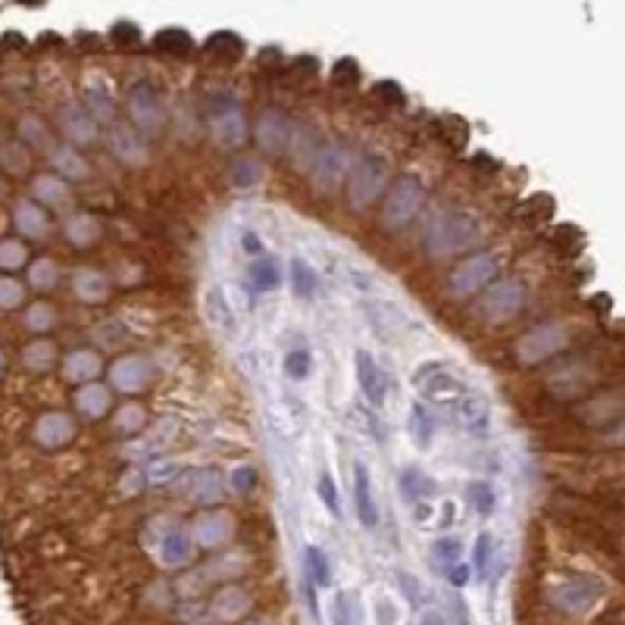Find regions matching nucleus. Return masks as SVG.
I'll use <instances>...</instances> for the list:
<instances>
[{"mask_svg":"<svg viewBox=\"0 0 625 625\" xmlns=\"http://www.w3.org/2000/svg\"><path fill=\"white\" fill-rule=\"evenodd\" d=\"M13 225L25 235V241H41L50 232L47 210L38 207L35 200H19L16 210H13Z\"/></svg>","mask_w":625,"mask_h":625,"instance_id":"aec40b11","label":"nucleus"},{"mask_svg":"<svg viewBox=\"0 0 625 625\" xmlns=\"http://www.w3.org/2000/svg\"><path fill=\"white\" fill-rule=\"evenodd\" d=\"M547 244H551L560 257H576L579 250L585 248V232L579 229V225H572V223H560V225H553Z\"/></svg>","mask_w":625,"mask_h":625,"instance_id":"c85d7f7f","label":"nucleus"},{"mask_svg":"<svg viewBox=\"0 0 625 625\" xmlns=\"http://www.w3.org/2000/svg\"><path fill=\"white\" fill-rule=\"evenodd\" d=\"M460 553H463V545H460V538H441L432 545V557L438 560V563H457Z\"/></svg>","mask_w":625,"mask_h":625,"instance_id":"864d4df0","label":"nucleus"},{"mask_svg":"<svg viewBox=\"0 0 625 625\" xmlns=\"http://www.w3.org/2000/svg\"><path fill=\"white\" fill-rule=\"evenodd\" d=\"M451 416L466 426L469 432H488V422H491V407L485 397H478L476 391H466L457 403L451 407Z\"/></svg>","mask_w":625,"mask_h":625,"instance_id":"a211bd4d","label":"nucleus"},{"mask_svg":"<svg viewBox=\"0 0 625 625\" xmlns=\"http://www.w3.org/2000/svg\"><path fill=\"white\" fill-rule=\"evenodd\" d=\"M248 282L254 291L266 294V291H275L282 285V273H279V263L269 260V257H260L257 263H250L248 269Z\"/></svg>","mask_w":625,"mask_h":625,"instance_id":"7c9ffc66","label":"nucleus"},{"mask_svg":"<svg viewBox=\"0 0 625 625\" xmlns=\"http://www.w3.org/2000/svg\"><path fill=\"white\" fill-rule=\"evenodd\" d=\"M4 366H6V359H4V353H0V372H4Z\"/></svg>","mask_w":625,"mask_h":625,"instance_id":"338daca9","label":"nucleus"},{"mask_svg":"<svg viewBox=\"0 0 625 625\" xmlns=\"http://www.w3.org/2000/svg\"><path fill=\"white\" fill-rule=\"evenodd\" d=\"M313 372V353L307 351V347H298V351H291L285 357V376L294 378V382H304V378H310Z\"/></svg>","mask_w":625,"mask_h":625,"instance_id":"37998d69","label":"nucleus"},{"mask_svg":"<svg viewBox=\"0 0 625 625\" xmlns=\"http://www.w3.org/2000/svg\"><path fill=\"white\" fill-rule=\"evenodd\" d=\"M357 382H359V391L366 394V401L382 407L384 397H388V378H384L382 366H378L366 351H357Z\"/></svg>","mask_w":625,"mask_h":625,"instance_id":"dca6fc26","label":"nucleus"},{"mask_svg":"<svg viewBox=\"0 0 625 625\" xmlns=\"http://www.w3.org/2000/svg\"><path fill=\"white\" fill-rule=\"evenodd\" d=\"M566 344H570V334H566V328H560V325H538L535 332H528L526 338L516 344V357H519V363L535 366V363H545V359H551L553 353H560Z\"/></svg>","mask_w":625,"mask_h":625,"instance_id":"1a4fd4ad","label":"nucleus"},{"mask_svg":"<svg viewBox=\"0 0 625 625\" xmlns=\"http://www.w3.org/2000/svg\"><path fill=\"white\" fill-rule=\"evenodd\" d=\"M416 391H419L422 401L435 403V407H441L444 413H451V407L460 401V397L469 391V384L463 382V378L457 376L453 369H447L444 363H428V366H419V372H416L413 378Z\"/></svg>","mask_w":625,"mask_h":625,"instance_id":"20e7f679","label":"nucleus"},{"mask_svg":"<svg viewBox=\"0 0 625 625\" xmlns=\"http://www.w3.org/2000/svg\"><path fill=\"white\" fill-rule=\"evenodd\" d=\"M150 376H154V366H150L148 357L141 353H129V357H119L110 369V382L116 391L122 394H138L150 384Z\"/></svg>","mask_w":625,"mask_h":625,"instance_id":"9b49d317","label":"nucleus"},{"mask_svg":"<svg viewBox=\"0 0 625 625\" xmlns=\"http://www.w3.org/2000/svg\"><path fill=\"white\" fill-rule=\"evenodd\" d=\"M401 491H403V497H407V501L416 503V501H422L428 491H435V482H428L419 469H407L401 476Z\"/></svg>","mask_w":625,"mask_h":625,"instance_id":"79ce46f5","label":"nucleus"},{"mask_svg":"<svg viewBox=\"0 0 625 625\" xmlns=\"http://www.w3.org/2000/svg\"><path fill=\"white\" fill-rule=\"evenodd\" d=\"M54 363H56V347H54V341H47V338H35L31 344H25V351H22V366L29 372H50L54 369Z\"/></svg>","mask_w":625,"mask_h":625,"instance_id":"bb28decb","label":"nucleus"},{"mask_svg":"<svg viewBox=\"0 0 625 625\" xmlns=\"http://www.w3.org/2000/svg\"><path fill=\"white\" fill-rule=\"evenodd\" d=\"M25 300V285L10 275H0V310H16Z\"/></svg>","mask_w":625,"mask_h":625,"instance_id":"a18cd8bd","label":"nucleus"},{"mask_svg":"<svg viewBox=\"0 0 625 625\" xmlns=\"http://www.w3.org/2000/svg\"><path fill=\"white\" fill-rule=\"evenodd\" d=\"M553 213H557V198L547 191H538V194H528L526 200L516 204L513 219H516V225H522V229H541V225L551 223Z\"/></svg>","mask_w":625,"mask_h":625,"instance_id":"4468645a","label":"nucleus"},{"mask_svg":"<svg viewBox=\"0 0 625 625\" xmlns=\"http://www.w3.org/2000/svg\"><path fill=\"white\" fill-rule=\"evenodd\" d=\"M104 372V359H100L97 351H91V347H79V351L66 353V359H63V376L69 378L72 384H91L97 382V376Z\"/></svg>","mask_w":625,"mask_h":625,"instance_id":"2eb2a0df","label":"nucleus"},{"mask_svg":"<svg viewBox=\"0 0 625 625\" xmlns=\"http://www.w3.org/2000/svg\"><path fill=\"white\" fill-rule=\"evenodd\" d=\"M232 175H235V185L248 188V185H257V182L263 179V166H260V160L241 156V160L235 163V169H232Z\"/></svg>","mask_w":625,"mask_h":625,"instance_id":"49530a36","label":"nucleus"},{"mask_svg":"<svg viewBox=\"0 0 625 625\" xmlns=\"http://www.w3.org/2000/svg\"><path fill=\"white\" fill-rule=\"evenodd\" d=\"M166 560H185L188 557V541L182 538V535H175V538L166 541Z\"/></svg>","mask_w":625,"mask_h":625,"instance_id":"680f3d73","label":"nucleus"},{"mask_svg":"<svg viewBox=\"0 0 625 625\" xmlns=\"http://www.w3.org/2000/svg\"><path fill=\"white\" fill-rule=\"evenodd\" d=\"M491 547H494V541H491L488 532H482L476 538V576L485 579L488 576V563H491Z\"/></svg>","mask_w":625,"mask_h":625,"instance_id":"13d9d810","label":"nucleus"},{"mask_svg":"<svg viewBox=\"0 0 625 625\" xmlns=\"http://www.w3.org/2000/svg\"><path fill=\"white\" fill-rule=\"evenodd\" d=\"M447 579H451L457 588H463V585L469 582V570H466V566H460V563H453V570H447Z\"/></svg>","mask_w":625,"mask_h":625,"instance_id":"e2e57ef3","label":"nucleus"},{"mask_svg":"<svg viewBox=\"0 0 625 625\" xmlns=\"http://www.w3.org/2000/svg\"><path fill=\"white\" fill-rule=\"evenodd\" d=\"M388 175H391V169H388V160H384L382 154L369 150V154L359 156L357 166H353L351 175H347V200H351V207L366 210V207L384 191Z\"/></svg>","mask_w":625,"mask_h":625,"instance_id":"7ed1b4c3","label":"nucleus"},{"mask_svg":"<svg viewBox=\"0 0 625 625\" xmlns=\"http://www.w3.org/2000/svg\"><path fill=\"white\" fill-rule=\"evenodd\" d=\"M372 97L382 100V104H388V106H401L407 94H403V88L397 85V81L384 79V81H376V85H372Z\"/></svg>","mask_w":625,"mask_h":625,"instance_id":"3c124183","label":"nucleus"},{"mask_svg":"<svg viewBox=\"0 0 625 625\" xmlns=\"http://www.w3.org/2000/svg\"><path fill=\"white\" fill-rule=\"evenodd\" d=\"M332 81L334 85H357L359 81V63L351 60V56H341L332 66Z\"/></svg>","mask_w":625,"mask_h":625,"instance_id":"8fccbe9b","label":"nucleus"},{"mask_svg":"<svg viewBox=\"0 0 625 625\" xmlns=\"http://www.w3.org/2000/svg\"><path fill=\"white\" fill-rule=\"evenodd\" d=\"M25 263H29V248H25V241H19V238H6V241H0V269L16 273V269H22Z\"/></svg>","mask_w":625,"mask_h":625,"instance_id":"ea45409f","label":"nucleus"},{"mask_svg":"<svg viewBox=\"0 0 625 625\" xmlns=\"http://www.w3.org/2000/svg\"><path fill=\"white\" fill-rule=\"evenodd\" d=\"M31 200H35L38 207H44V210H66L69 204H72V188H69V182H63L60 175H38L35 182H31Z\"/></svg>","mask_w":625,"mask_h":625,"instance_id":"f3484780","label":"nucleus"},{"mask_svg":"<svg viewBox=\"0 0 625 625\" xmlns=\"http://www.w3.org/2000/svg\"><path fill=\"white\" fill-rule=\"evenodd\" d=\"M229 526H232V519H229V516H223V513L204 516V519L198 522V541L204 545L207 535H210V532H219L225 538V535H229Z\"/></svg>","mask_w":625,"mask_h":625,"instance_id":"6e6d98bb","label":"nucleus"},{"mask_svg":"<svg viewBox=\"0 0 625 625\" xmlns=\"http://www.w3.org/2000/svg\"><path fill=\"white\" fill-rule=\"evenodd\" d=\"M25 150H29L25 144H6V148L0 150L6 173H25V169H29V154H25Z\"/></svg>","mask_w":625,"mask_h":625,"instance_id":"09e8293b","label":"nucleus"},{"mask_svg":"<svg viewBox=\"0 0 625 625\" xmlns=\"http://www.w3.org/2000/svg\"><path fill=\"white\" fill-rule=\"evenodd\" d=\"M56 325V310L44 300H35L31 307H25V328L31 334H44Z\"/></svg>","mask_w":625,"mask_h":625,"instance_id":"4c0bfd02","label":"nucleus"},{"mask_svg":"<svg viewBox=\"0 0 625 625\" xmlns=\"http://www.w3.org/2000/svg\"><path fill=\"white\" fill-rule=\"evenodd\" d=\"M482 238V225H478V216L469 210H447L428 225L426 232V254L435 257V260H444V257L463 254L472 244Z\"/></svg>","mask_w":625,"mask_h":625,"instance_id":"f257e3e1","label":"nucleus"},{"mask_svg":"<svg viewBox=\"0 0 625 625\" xmlns=\"http://www.w3.org/2000/svg\"><path fill=\"white\" fill-rule=\"evenodd\" d=\"M291 285H294V294L300 300H310L319 288V275L313 273V266L300 257H291Z\"/></svg>","mask_w":625,"mask_h":625,"instance_id":"f704fd0d","label":"nucleus"},{"mask_svg":"<svg viewBox=\"0 0 625 625\" xmlns=\"http://www.w3.org/2000/svg\"><path fill=\"white\" fill-rule=\"evenodd\" d=\"M141 426H144V410L138 407V403H125V407L119 410V416H116V428H119V432H125V435H131V432H138Z\"/></svg>","mask_w":625,"mask_h":625,"instance_id":"603ef678","label":"nucleus"},{"mask_svg":"<svg viewBox=\"0 0 625 625\" xmlns=\"http://www.w3.org/2000/svg\"><path fill=\"white\" fill-rule=\"evenodd\" d=\"M210 131L219 148H241L248 138V119L235 94H216L210 100Z\"/></svg>","mask_w":625,"mask_h":625,"instance_id":"0eeeda50","label":"nucleus"},{"mask_svg":"<svg viewBox=\"0 0 625 625\" xmlns=\"http://www.w3.org/2000/svg\"><path fill=\"white\" fill-rule=\"evenodd\" d=\"M60 131L66 135V141L72 144V148H85V144L97 141V125H94L91 113H88L85 106H79V104L63 106Z\"/></svg>","mask_w":625,"mask_h":625,"instance_id":"ddd939ff","label":"nucleus"},{"mask_svg":"<svg viewBox=\"0 0 625 625\" xmlns=\"http://www.w3.org/2000/svg\"><path fill=\"white\" fill-rule=\"evenodd\" d=\"M50 166L54 175H60L63 182H81L91 175V163L81 156V150H75L72 144H63V148H50Z\"/></svg>","mask_w":625,"mask_h":625,"instance_id":"6ab92c4d","label":"nucleus"},{"mask_svg":"<svg viewBox=\"0 0 625 625\" xmlns=\"http://www.w3.org/2000/svg\"><path fill=\"white\" fill-rule=\"evenodd\" d=\"M31 438L44 447V451H60L69 441L75 438V419L63 410H54V413L38 416L35 428H31Z\"/></svg>","mask_w":625,"mask_h":625,"instance_id":"f8f14e48","label":"nucleus"},{"mask_svg":"<svg viewBox=\"0 0 625 625\" xmlns=\"http://www.w3.org/2000/svg\"><path fill=\"white\" fill-rule=\"evenodd\" d=\"M419 625H444V620H441L438 613H426V616H422Z\"/></svg>","mask_w":625,"mask_h":625,"instance_id":"69168bd1","label":"nucleus"},{"mask_svg":"<svg viewBox=\"0 0 625 625\" xmlns=\"http://www.w3.org/2000/svg\"><path fill=\"white\" fill-rule=\"evenodd\" d=\"M501 269H503V257L497 254V250L476 254L453 269L451 279H447V291H451L453 298H472V294L482 291L485 285H491V282L501 275Z\"/></svg>","mask_w":625,"mask_h":625,"instance_id":"39448f33","label":"nucleus"},{"mask_svg":"<svg viewBox=\"0 0 625 625\" xmlns=\"http://www.w3.org/2000/svg\"><path fill=\"white\" fill-rule=\"evenodd\" d=\"M332 620L334 625H351V597L347 595H338V601L332 607Z\"/></svg>","mask_w":625,"mask_h":625,"instance_id":"052dcab7","label":"nucleus"},{"mask_svg":"<svg viewBox=\"0 0 625 625\" xmlns=\"http://www.w3.org/2000/svg\"><path fill=\"white\" fill-rule=\"evenodd\" d=\"M110 38L116 47H135V44H141V29H138L135 22H116Z\"/></svg>","mask_w":625,"mask_h":625,"instance_id":"5fc2aeb1","label":"nucleus"},{"mask_svg":"<svg viewBox=\"0 0 625 625\" xmlns=\"http://www.w3.org/2000/svg\"><path fill=\"white\" fill-rule=\"evenodd\" d=\"M85 110L91 113L94 122H97V119L110 122L113 110H116V104H113V94L106 91V88H100L97 81H91V85L85 88Z\"/></svg>","mask_w":625,"mask_h":625,"instance_id":"72a5a7b5","label":"nucleus"},{"mask_svg":"<svg viewBox=\"0 0 625 625\" xmlns=\"http://www.w3.org/2000/svg\"><path fill=\"white\" fill-rule=\"evenodd\" d=\"M316 494H319V501L328 507V513L332 516H341V503H338V488H334V478L332 472H322L319 482H316Z\"/></svg>","mask_w":625,"mask_h":625,"instance_id":"de8ad7c7","label":"nucleus"},{"mask_svg":"<svg viewBox=\"0 0 625 625\" xmlns=\"http://www.w3.org/2000/svg\"><path fill=\"white\" fill-rule=\"evenodd\" d=\"M244 250H248V254H254V257H263V241L260 238L254 235V232H244Z\"/></svg>","mask_w":625,"mask_h":625,"instance_id":"0e129e2a","label":"nucleus"},{"mask_svg":"<svg viewBox=\"0 0 625 625\" xmlns=\"http://www.w3.org/2000/svg\"><path fill=\"white\" fill-rule=\"evenodd\" d=\"M56 282H60V269H56L54 260L41 257V260L29 263V285L35 288V291H50Z\"/></svg>","mask_w":625,"mask_h":625,"instance_id":"e433bc0d","label":"nucleus"},{"mask_svg":"<svg viewBox=\"0 0 625 625\" xmlns=\"http://www.w3.org/2000/svg\"><path fill=\"white\" fill-rule=\"evenodd\" d=\"M353 507H357L359 526L363 528H376L378 513H376V497H372V485H369V469L366 463H353Z\"/></svg>","mask_w":625,"mask_h":625,"instance_id":"412c9836","label":"nucleus"},{"mask_svg":"<svg viewBox=\"0 0 625 625\" xmlns=\"http://www.w3.org/2000/svg\"><path fill=\"white\" fill-rule=\"evenodd\" d=\"M19 138L25 148H47V125L38 116H22L19 122Z\"/></svg>","mask_w":625,"mask_h":625,"instance_id":"c03bdc74","label":"nucleus"},{"mask_svg":"<svg viewBox=\"0 0 625 625\" xmlns=\"http://www.w3.org/2000/svg\"><path fill=\"white\" fill-rule=\"evenodd\" d=\"M204 54L210 56V60H229V63H235L238 56L244 54V41L235 35V31H216V35L207 38Z\"/></svg>","mask_w":625,"mask_h":625,"instance_id":"cd10ccee","label":"nucleus"},{"mask_svg":"<svg viewBox=\"0 0 625 625\" xmlns=\"http://www.w3.org/2000/svg\"><path fill=\"white\" fill-rule=\"evenodd\" d=\"M441 138H444L447 144H451L453 150H466L469 148V125H466V119L460 116H441Z\"/></svg>","mask_w":625,"mask_h":625,"instance_id":"58836bf2","label":"nucleus"},{"mask_svg":"<svg viewBox=\"0 0 625 625\" xmlns=\"http://www.w3.org/2000/svg\"><path fill=\"white\" fill-rule=\"evenodd\" d=\"M154 47L160 50V54H179V56H185V54H191L194 50V38L188 35L185 29H163V31H156L154 35Z\"/></svg>","mask_w":625,"mask_h":625,"instance_id":"473e14b6","label":"nucleus"},{"mask_svg":"<svg viewBox=\"0 0 625 625\" xmlns=\"http://www.w3.org/2000/svg\"><path fill=\"white\" fill-rule=\"evenodd\" d=\"M426 200V185L419 182V175H401L391 185L388 198L382 207V223L384 229H403L407 223H413V216L422 210Z\"/></svg>","mask_w":625,"mask_h":625,"instance_id":"423d86ee","label":"nucleus"},{"mask_svg":"<svg viewBox=\"0 0 625 625\" xmlns=\"http://www.w3.org/2000/svg\"><path fill=\"white\" fill-rule=\"evenodd\" d=\"M110 148L113 154L119 156L122 163H131V166H138V163H144V144H141V135H138L131 125L125 122H113L110 125Z\"/></svg>","mask_w":625,"mask_h":625,"instance_id":"4be33fe9","label":"nucleus"},{"mask_svg":"<svg viewBox=\"0 0 625 625\" xmlns=\"http://www.w3.org/2000/svg\"><path fill=\"white\" fill-rule=\"evenodd\" d=\"M204 316H207V322H210V325H216V328H223V332L235 334L238 319H235V313H232L229 300H225V294L219 291V288H210V291H207V298H204Z\"/></svg>","mask_w":625,"mask_h":625,"instance_id":"393cba45","label":"nucleus"},{"mask_svg":"<svg viewBox=\"0 0 625 625\" xmlns=\"http://www.w3.org/2000/svg\"><path fill=\"white\" fill-rule=\"evenodd\" d=\"M66 238H69V244H75V248H91V244L100 238V223L91 216V213H75V216L66 223Z\"/></svg>","mask_w":625,"mask_h":625,"instance_id":"c756f323","label":"nucleus"},{"mask_svg":"<svg viewBox=\"0 0 625 625\" xmlns=\"http://www.w3.org/2000/svg\"><path fill=\"white\" fill-rule=\"evenodd\" d=\"M194 491H198V497H200L204 503L216 501V497H219V476H216L213 469L198 472V485H194Z\"/></svg>","mask_w":625,"mask_h":625,"instance_id":"4d7b16f0","label":"nucleus"},{"mask_svg":"<svg viewBox=\"0 0 625 625\" xmlns=\"http://www.w3.org/2000/svg\"><path fill=\"white\" fill-rule=\"evenodd\" d=\"M526 304V285L519 279H501L482 294L476 313L482 316V322L488 325H501V322H510L516 313Z\"/></svg>","mask_w":625,"mask_h":625,"instance_id":"6e6552de","label":"nucleus"},{"mask_svg":"<svg viewBox=\"0 0 625 625\" xmlns=\"http://www.w3.org/2000/svg\"><path fill=\"white\" fill-rule=\"evenodd\" d=\"M466 497H469L472 510H476V513H482V516H488L491 510H494V503H497V494H494V488H491L488 482H469V485H466Z\"/></svg>","mask_w":625,"mask_h":625,"instance_id":"a19ab883","label":"nucleus"},{"mask_svg":"<svg viewBox=\"0 0 625 625\" xmlns=\"http://www.w3.org/2000/svg\"><path fill=\"white\" fill-rule=\"evenodd\" d=\"M344 175V154L338 148H322L316 154V166H313V179L319 191H334V185Z\"/></svg>","mask_w":625,"mask_h":625,"instance_id":"5701e85b","label":"nucleus"},{"mask_svg":"<svg viewBox=\"0 0 625 625\" xmlns=\"http://www.w3.org/2000/svg\"><path fill=\"white\" fill-rule=\"evenodd\" d=\"M254 138L263 150L282 154L288 148V141H291V119H288V113L279 110V106H266L254 122Z\"/></svg>","mask_w":625,"mask_h":625,"instance_id":"9d476101","label":"nucleus"},{"mask_svg":"<svg viewBox=\"0 0 625 625\" xmlns=\"http://www.w3.org/2000/svg\"><path fill=\"white\" fill-rule=\"evenodd\" d=\"M72 291H75V298L85 300V304H100V300L106 298V291H110V282L100 273H94V269H81L72 279Z\"/></svg>","mask_w":625,"mask_h":625,"instance_id":"a878e982","label":"nucleus"},{"mask_svg":"<svg viewBox=\"0 0 625 625\" xmlns=\"http://www.w3.org/2000/svg\"><path fill=\"white\" fill-rule=\"evenodd\" d=\"M407 432H410V438H413V444L422 447V451L432 444V438H435V419L428 416V410L422 407V403H413V410H410Z\"/></svg>","mask_w":625,"mask_h":625,"instance_id":"2f4dec72","label":"nucleus"},{"mask_svg":"<svg viewBox=\"0 0 625 625\" xmlns=\"http://www.w3.org/2000/svg\"><path fill=\"white\" fill-rule=\"evenodd\" d=\"M257 485V469L254 466H238L235 476H232V488L238 491V494H250Z\"/></svg>","mask_w":625,"mask_h":625,"instance_id":"bf43d9fd","label":"nucleus"},{"mask_svg":"<svg viewBox=\"0 0 625 625\" xmlns=\"http://www.w3.org/2000/svg\"><path fill=\"white\" fill-rule=\"evenodd\" d=\"M125 113H129V125L138 135H163L166 129V104H163V94L150 81H131L129 91H125Z\"/></svg>","mask_w":625,"mask_h":625,"instance_id":"f03ea898","label":"nucleus"},{"mask_svg":"<svg viewBox=\"0 0 625 625\" xmlns=\"http://www.w3.org/2000/svg\"><path fill=\"white\" fill-rule=\"evenodd\" d=\"M304 566H307V576H310L319 588H328V585H332V563H328L325 551H319L316 545H310L304 551Z\"/></svg>","mask_w":625,"mask_h":625,"instance_id":"c9c22d12","label":"nucleus"},{"mask_svg":"<svg viewBox=\"0 0 625 625\" xmlns=\"http://www.w3.org/2000/svg\"><path fill=\"white\" fill-rule=\"evenodd\" d=\"M110 407H113V394L104 384L91 382L75 391V410H79L81 416H88V419H100V416L110 413Z\"/></svg>","mask_w":625,"mask_h":625,"instance_id":"b1692460","label":"nucleus"}]
</instances>
